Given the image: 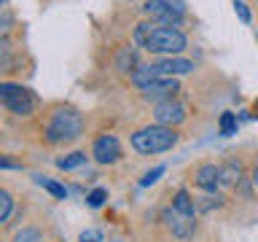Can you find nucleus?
Masks as SVG:
<instances>
[{"label":"nucleus","instance_id":"20","mask_svg":"<svg viewBox=\"0 0 258 242\" xmlns=\"http://www.w3.org/2000/svg\"><path fill=\"white\" fill-rule=\"evenodd\" d=\"M159 175H164V167H153L151 172H145L140 177V186H151V183H156L159 180Z\"/></svg>","mask_w":258,"mask_h":242},{"label":"nucleus","instance_id":"21","mask_svg":"<svg viewBox=\"0 0 258 242\" xmlns=\"http://www.w3.org/2000/svg\"><path fill=\"white\" fill-rule=\"evenodd\" d=\"M234 11H237V16H239L245 24H250V11H247V6L242 3V0H234Z\"/></svg>","mask_w":258,"mask_h":242},{"label":"nucleus","instance_id":"13","mask_svg":"<svg viewBox=\"0 0 258 242\" xmlns=\"http://www.w3.org/2000/svg\"><path fill=\"white\" fill-rule=\"evenodd\" d=\"M242 177V167L237 161H226L221 167V186H237Z\"/></svg>","mask_w":258,"mask_h":242},{"label":"nucleus","instance_id":"17","mask_svg":"<svg viewBox=\"0 0 258 242\" xmlns=\"http://www.w3.org/2000/svg\"><path fill=\"white\" fill-rule=\"evenodd\" d=\"M11 210H14V199H11V194L3 189V191H0V221H3V223H8Z\"/></svg>","mask_w":258,"mask_h":242},{"label":"nucleus","instance_id":"5","mask_svg":"<svg viewBox=\"0 0 258 242\" xmlns=\"http://www.w3.org/2000/svg\"><path fill=\"white\" fill-rule=\"evenodd\" d=\"M0 102H3V108L8 113H14V116H30L38 105L35 94H32L27 86L11 84V81H3V84H0Z\"/></svg>","mask_w":258,"mask_h":242},{"label":"nucleus","instance_id":"16","mask_svg":"<svg viewBox=\"0 0 258 242\" xmlns=\"http://www.w3.org/2000/svg\"><path fill=\"white\" fill-rule=\"evenodd\" d=\"M38 186H43V189L51 194V197H56V199H64V197H68V189H64L62 183H56V180H46V177H38Z\"/></svg>","mask_w":258,"mask_h":242},{"label":"nucleus","instance_id":"9","mask_svg":"<svg viewBox=\"0 0 258 242\" xmlns=\"http://www.w3.org/2000/svg\"><path fill=\"white\" fill-rule=\"evenodd\" d=\"M177 81L175 78H159V81H153V84L148 86V89H143V97L148 102H164V100H172L175 97V92H177Z\"/></svg>","mask_w":258,"mask_h":242},{"label":"nucleus","instance_id":"8","mask_svg":"<svg viewBox=\"0 0 258 242\" xmlns=\"http://www.w3.org/2000/svg\"><path fill=\"white\" fill-rule=\"evenodd\" d=\"M185 116H188V110H185V105L180 100H164V102H159L156 108H153V118H156V124L161 127H177V124H183Z\"/></svg>","mask_w":258,"mask_h":242},{"label":"nucleus","instance_id":"19","mask_svg":"<svg viewBox=\"0 0 258 242\" xmlns=\"http://www.w3.org/2000/svg\"><path fill=\"white\" fill-rule=\"evenodd\" d=\"M105 199H108V189H94V191H92V194H89V197H86V202H89V205H92V207H100Z\"/></svg>","mask_w":258,"mask_h":242},{"label":"nucleus","instance_id":"11","mask_svg":"<svg viewBox=\"0 0 258 242\" xmlns=\"http://www.w3.org/2000/svg\"><path fill=\"white\" fill-rule=\"evenodd\" d=\"M159 73L164 78H175V76H185V73L194 70V62L191 59H183V56H167V59H159L156 62Z\"/></svg>","mask_w":258,"mask_h":242},{"label":"nucleus","instance_id":"25","mask_svg":"<svg viewBox=\"0 0 258 242\" xmlns=\"http://www.w3.org/2000/svg\"><path fill=\"white\" fill-rule=\"evenodd\" d=\"M255 116H258V102H255Z\"/></svg>","mask_w":258,"mask_h":242},{"label":"nucleus","instance_id":"14","mask_svg":"<svg viewBox=\"0 0 258 242\" xmlns=\"http://www.w3.org/2000/svg\"><path fill=\"white\" fill-rule=\"evenodd\" d=\"M84 161H86L84 151H73V153H68V156L56 159V167H59V169H76V167L84 164Z\"/></svg>","mask_w":258,"mask_h":242},{"label":"nucleus","instance_id":"3","mask_svg":"<svg viewBox=\"0 0 258 242\" xmlns=\"http://www.w3.org/2000/svg\"><path fill=\"white\" fill-rule=\"evenodd\" d=\"M164 223L177 239H191L194 237V231H197V199H194L185 189H180L175 194L172 205H169L167 213H164Z\"/></svg>","mask_w":258,"mask_h":242},{"label":"nucleus","instance_id":"23","mask_svg":"<svg viewBox=\"0 0 258 242\" xmlns=\"http://www.w3.org/2000/svg\"><path fill=\"white\" fill-rule=\"evenodd\" d=\"M126 65H129V70L135 68V54L124 48V51H121V59H118V68H121V70H126Z\"/></svg>","mask_w":258,"mask_h":242},{"label":"nucleus","instance_id":"2","mask_svg":"<svg viewBox=\"0 0 258 242\" xmlns=\"http://www.w3.org/2000/svg\"><path fill=\"white\" fill-rule=\"evenodd\" d=\"M81 132H84V116L76 108H70V105H59V108H54L46 116L43 135L51 145L70 143L76 137H81Z\"/></svg>","mask_w":258,"mask_h":242},{"label":"nucleus","instance_id":"22","mask_svg":"<svg viewBox=\"0 0 258 242\" xmlns=\"http://www.w3.org/2000/svg\"><path fill=\"white\" fill-rule=\"evenodd\" d=\"M81 242H102V231L100 229H86L81 234Z\"/></svg>","mask_w":258,"mask_h":242},{"label":"nucleus","instance_id":"6","mask_svg":"<svg viewBox=\"0 0 258 242\" xmlns=\"http://www.w3.org/2000/svg\"><path fill=\"white\" fill-rule=\"evenodd\" d=\"M143 11L148 19L161 22L164 27H177V22L185 16V3L183 0H148Z\"/></svg>","mask_w":258,"mask_h":242},{"label":"nucleus","instance_id":"1","mask_svg":"<svg viewBox=\"0 0 258 242\" xmlns=\"http://www.w3.org/2000/svg\"><path fill=\"white\" fill-rule=\"evenodd\" d=\"M135 40L140 43L145 51L151 54H169V56H177L180 51H185L188 40L177 27H153V24H137L135 30Z\"/></svg>","mask_w":258,"mask_h":242},{"label":"nucleus","instance_id":"4","mask_svg":"<svg viewBox=\"0 0 258 242\" xmlns=\"http://www.w3.org/2000/svg\"><path fill=\"white\" fill-rule=\"evenodd\" d=\"M177 143V132L172 127H161V124H153V127H143L132 135V148L143 156H151V153H164L169 151L172 145Z\"/></svg>","mask_w":258,"mask_h":242},{"label":"nucleus","instance_id":"7","mask_svg":"<svg viewBox=\"0 0 258 242\" xmlns=\"http://www.w3.org/2000/svg\"><path fill=\"white\" fill-rule=\"evenodd\" d=\"M92 156L97 164H116V161L121 159V143L116 135H100L92 145Z\"/></svg>","mask_w":258,"mask_h":242},{"label":"nucleus","instance_id":"12","mask_svg":"<svg viewBox=\"0 0 258 242\" xmlns=\"http://www.w3.org/2000/svg\"><path fill=\"white\" fill-rule=\"evenodd\" d=\"M159 78H164V76L159 73L156 65H143V68H137V70L132 73V84L140 89V92H143V89H148L153 81H159Z\"/></svg>","mask_w":258,"mask_h":242},{"label":"nucleus","instance_id":"15","mask_svg":"<svg viewBox=\"0 0 258 242\" xmlns=\"http://www.w3.org/2000/svg\"><path fill=\"white\" fill-rule=\"evenodd\" d=\"M11 242H43V234H40V229H32V226H27V229L16 231Z\"/></svg>","mask_w":258,"mask_h":242},{"label":"nucleus","instance_id":"10","mask_svg":"<svg viewBox=\"0 0 258 242\" xmlns=\"http://www.w3.org/2000/svg\"><path fill=\"white\" fill-rule=\"evenodd\" d=\"M194 183L199 186L202 191H215L221 186V167H215L213 161H205L194 169Z\"/></svg>","mask_w":258,"mask_h":242},{"label":"nucleus","instance_id":"24","mask_svg":"<svg viewBox=\"0 0 258 242\" xmlns=\"http://www.w3.org/2000/svg\"><path fill=\"white\" fill-rule=\"evenodd\" d=\"M253 183H255V189H258V167L253 169Z\"/></svg>","mask_w":258,"mask_h":242},{"label":"nucleus","instance_id":"18","mask_svg":"<svg viewBox=\"0 0 258 242\" xmlns=\"http://www.w3.org/2000/svg\"><path fill=\"white\" fill-rule=\"evenodd\" d=\"M221 135H237V118H234V113H221Z\"/></svg>","mask_w":258,"mask_h":242}]
</instances>
